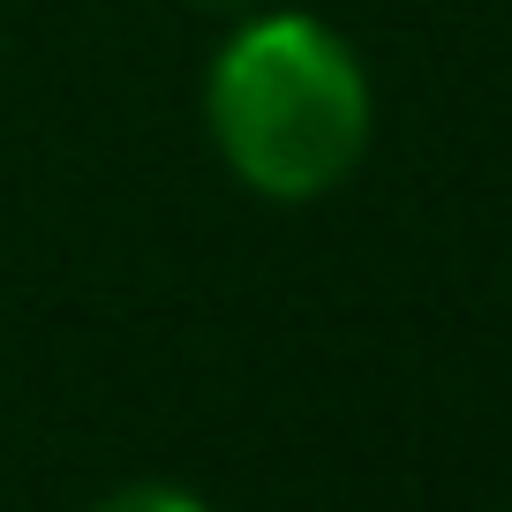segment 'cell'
Returning a JSON list of instances; mask_svg holds the SVG:
<instances>
[{
  "label": "cell",
  "mask_w": 512,
  "mask_h": 512,
  "mask_svg": "<svg viewBox=\"0 0 512 512\" xmlns=\"http://www.w3.org/2000/svg\"><path fill=\"white\" fill-rule=\"evenodd\" d=\"M91 512H204V497L174 490V482H136V490H113L106 505H91Z\"/></svg>",
  "instance_id": "obj_2"
},
{
  "label": "cell",
  "mask_w": 512,
  "mask_h": 512,
  "mask_svg": "<svg viewBox=\"0 0 512 512\" xmlns=\"http://www.w3.org/2000/svg\"><path fill=\"white\" fill-rule=\"evenodd\" d=\"M211 136L249 189L279 204L339 189L369 144L362 61L317 16H264L211 68Z\"/></svg>",
  "instance_id": "obj_1"
},
{
  "label": "cell",
  "mask_w": 512,
  "mask_h": 512,
  "mask_svg": "<svg viewBox=\"0 0 512 512\" xmlns=\"http://www.w3.org/2000/svg\"><path fill=\"white\" fill-rule=\"evenodd\" d=\"M196 8H241V0H196Z\"/></svg>",
  "instance_id": "obj_3"
}]
</instances>
